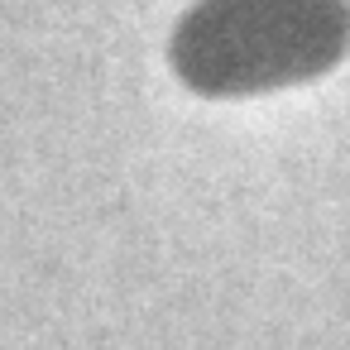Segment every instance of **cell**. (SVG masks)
Listing matches in <instances>:
<instances>
[{"instance_id": "1", "label": "cell", "mask_w": 350, "mask_h": 350, "mask_svg": "<svg viewBox=\"0 0 350 350\" xmlns=\"http://www.w3.org/2000/svg\"><path fill=\"white\" fill-rule=\"evenodd\" d=\"M336 53L340 0H206L178 34V63L206 92L307 77Z\"/></svg>"}]
</instances>
